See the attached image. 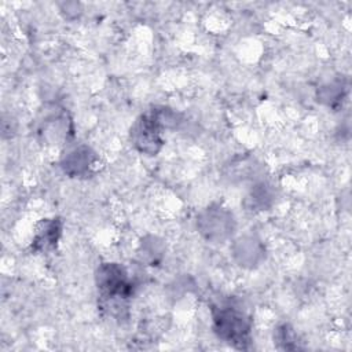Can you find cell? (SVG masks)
Segmentation results:
<instances>
[{
	"label": "cell",
	"instance_id": "obj_1",
	"mask_svg": "<svg viewBox=\"0 0 352 352\" xmlns=\"http://www.w3.org/2000/svg\"><path fill=\"white\" fill-rule=\"evenodd\" d=\"M95 283L99 290L100 304L111 316H122L125 302L132 297L135 283L125 267L117 263H102L95 272Z\"/></svg>",
	"mask_w": 352,
	"mask_h": 352
},
{
	"label": "cell",
	"instance_id": "obj_2",
	"mask_svg": "<svg viewBox=\"0 0 352 352\" xmlns=\"http://www.w3.org/2000/svg\"><path fill=\"white\" fill-rule=\"evenodd\" d=\"M213 331L219 338L238 349H248L250 344L252 319L236 302L227 300L212 307Z\"/></svg>",
	"mask_w": 352,
	"mask_h": 352
},
{
	"label": "cell",
	"instance_id": "obj_3",
	"mask_svg": "<svg viewBox=\"0 0 352 352\" xmlns=\"http://www.w3.org/2000/svg\"><path fill=\"white\" fill-rule=\"evenodd\" d=\"M197 228L205 239L221 243L234 234L235 219L227 208H223L221 205H210L198 214Z\"/></svg>",
	"mask_w": 352,
	"mask_h": 352
},
{
	"label": "cell",
	"instance_id": "obj_4",
	"mask_svg": "<svg viewBox=\"0 0 352 352\" xmlns=\"http://www.w3.org/2000/svg\"><path fill=\"white\" fill-rule=\"evenodd\" d=\"M129 135L135 148L146 155H155L164 144V140L161 139V128L150 113L142 114L133 122Z\"/></svg>",
	"mask_w": 352,
	"mask_h": 352
},
{
	"label": "cell",
	"instance_id": "obj_5",
	"mask_svg": "<svg viewBox=\"0 0 352 352\" xmlns=\"http://www.w3.org/2000/svg\"><path fill=\"white\" fill-rule=\"evenodd\" d=\"M99 157L88 146H77L63 155L60 161V168L70 177H89L98 169Z\"/></svg>",
	"mask_w": 352,
	"mask_h": 352
},
{
	"label": "cell",
	"instance_id": "obj_6",
	"mask_svg": "<svg viewBox=\"0 0 352 352\" xmlns=\"http://www.w3.org/2000/svg\"><path fill=\"white\" fill-rule=\"evenodd\" d=\"M62 220L59 217L43 219L36 226L34 236L32 241V250L48 252L56 248L62 234Z\"/></svg>",
	"mask_w": 352,
	"mask_h": 352
},
{
	"label": "cell",
	"instance_id": "obj_7",
	"mask_svg": "<svg viewBox=\"0 0 352 352\" xmlns=\"http://www.w3.org/2000/svg\"><path fill=\"white\" fill-rule=\"evenodd\" d=\"M234 257L241 267L253 268L261 263L264 258V246L254 236H241L232 248Z\"/></svg>",
	"mask_w": 352,
	"mask_h": 352
},
{
	"label": "cell",
	"instance_id": "obj_8",
	"mask_svg": "<svg viewBox=\"0 0 352 352\" xmlns=\"http://www.w3.org/2000/svg\"><path fill=\"white\" fill-rule=\"evenodd\" d=\"M164 253H165V246L162 241L153 235L143 238L138 249V256L140 261L147 263L148 265H157L162 260Z\"/></svg>",
	"mask_w": 352,
	"mask_h": 352
},
{
	"label": "cell",
	"instance_id": "obj_9",
	"mask_svg": "<svg viewBox=\"0 0 352 352\" xmlns=\"http://www.w3.org/2000/svg\"><path fill=\"white\" fill-rule=\"evenodd\" d=\"M346 85L342 80H336L318 89V100L329 107H338L346 95Z\"/></svg>",
	"mask_w": 352,
	"mask_h": 352
},
{
	"label": "cell",
	"instance_id": "obj_10",
	"mask_svg": "<svg viewBox=\"0 0 352 352\" xmlns=\"http://www.w3.org/2000/svg\"><path fill=\"white\" fill-rule=\"evenodd\" d=\"M272 199H274V192H272L271 187L265 183H260V184L254 186L246 198L249 208L252 210L253 209L254 210L268 209L272 204Z\"/></svg>",
	"mask_w": 352,
	"mask_h": 352
},
{
	"label": "cell",
	"instance_id": "obj_11",
	"mask_svg": "<svg viewBox=\"0 0 352 352\" xmlns=\"http://www.w3.org/2000/svg\"><path fill=\"white\" fill-rule=\"evenodd\" d=\"M275 341L279 348L282 349H297L298 341L296 337L294 330L289 324H280L275 330Z\"/></svg>",
	"mask_w": 352,
	"mask_h": 352
}]
</instances>
